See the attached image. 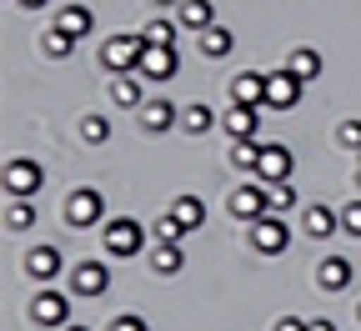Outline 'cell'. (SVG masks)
<instances>
[{
  "label": "cell",
  "mask_w": 361,
  "mask_h": 331,
  "mask_svg": "<svg viewBox=\"0 0 361 331\" xmlns=\"http://www.w3.org/2000/svg\"><path fill=\"white\" fill-rule=\"evenodd\" d=\"M101 246H106V256L130 261V256H141V246H146V226L135 221V216H116V221H106V231H101Z\"/></svg>",
  "instance_id": "obj_1"
},
{
  "label": "cell",
  "mask_w": 361,
  "mask_h": 331,
  "mask_svg": "<svg viewBox=\"0 0 361 331\" xmlns=\"http://www.w3.org/2000/svg\"><path fill=\"white\" fill-rule=\"evenodd\" d=\"M251 246L261 256H281L291 246V226L281 221V211H266L261 221H251Z\"/></svg>",
  "instance_id": "obj_2"
},
{
  "label": "cell",
  "mask_w": 361,
  "mask_h": 331,
  "mask_svg": "<svg viewBox=\"0 0 361 331\" xmlns=\"http://www.w3.org/2000/svg\"><path fill=\"white\" fill-rule=\"evenodd\" d=\"M141 51H146V35H111V40L101 45V61H106L116 76H126V71L141 66Z\"/></svg>",
  "instance_id": "obj_3"
},
{
  "label": "cell",
  "mask_w": 361,
  "mask_h": 331,
  "mask_svg": "<svg viewBox=\"0 0 361 331\" xmlns=\"http://www.w3.org/2000/svg\"><path fill=\"white\" fill-rule=\"evenodd\" d=\"M101 216H106V201H101V191H90V186H80V191H71V196H66V221H71L75 231L96 226Z\"/></svg>",
  "instance_id": "obj_4"
},
{
  "label": "cell",
  "mask_w": 361,
  "mask_h": 331,
  "mask_svg": "<svg viewBox=\"0 0 361 331\" xmlns=\"http://www.w3.org/2000/svg\"><path fill=\"white\" fill-rule=\"evenodd\" d=\"M40 186H45V171H40V161H25V156L6 161V196H35Z\"/></svg>",
  "instance_id": "obj_5"
},
{
  "label": "cell",
  "mask_w": 361,
  "mask_h": 331,
  "mask_svg": "<svg viewBox=\"0 0 361 331\" xmlns=\"http://www.w3.org/2000/svg\"><path fill=\"white\" fill-rule=\"evenodd\" d=\"M226 211H231L236 221H261L271 206H266V186H256V181H246V186H236L231 196H226Z\"/></svg>",
  "instance_id": "obj_6"
},
{
  "label": "cell",
  "mask_w": 361,
  "mask_h": 331,
  "mask_svg": "<svg viewBox=\"0 0 361 331\" xmlns=\"http://www.w3.org/2000/svg\"><path fill=\"white\" fill-rule=\"evenodd\" d=\"M296 101H301V80L281 66V71H271L266 76V106L271 111H296Z\"/></svg>",
  "instance_id": "obj_7"
},
{
  "label": "cell",
  "mask_w": 361,
  "mask_h": 331,
  "mask_svg": "<svg viewBox=\"0 0 361 331\" xmlns=\"http://www.w3.org/2000/svg\"><path fill=\"white\" fill-rule=\"evenodd\" d=\"M106 287H111L106 261H80V266L71 271V291H75V296H106Z\"/></svg>",
  "instance_id": "obj_8"
},
{
  "label": "cell",
  "mask_w": 361,
  "mask_h": 331,
  "mask_svg": "<svg viewBox=\"0 0 361 331\" xmlns=\"http://www.w3.org/2000/svg\"><path fill=\"white\" fill-rule=\"evenodd\" d=\"M135 76H141V80H171L176 76V45H146Z\"/></svg>",
  "instance_id": "obj_9"
},
{
  "label": "cell",
  "mask_w": 361,
  "mask_h": 331,
  "mask_svg": "<svg viewBox=\"0 0 361 331\" xmlns=\"http://www.w3.org/2000/svg\"><path fill=\"white\" fill-rule=\"evenodd\" d=\"M30 321H35V326H66V321H71V296L40 291V296L30 301Z\"/></svg>",
  "instance_id": "obj_10"
},
{
  "label": "cell",
  "mask_w": 361,
  "mask_h": 331,
  "mask_svg": "<svg viewBox=\"0 0 361 331\" xmlns=\"http://www.w3.org/2000/svg\"><path fill=\"white\" fill-rule=\"evenodd\" d=\"M291 171H296V156L286 151V146H261V161H256V176L271 186V181H291Z\"/></svg>",
  "instance_id": "obj_11"
},
{
  "label": "cell",
  "mask_w": 361,
  "mask_h": 331,
  "mask_svg": "<svg viewBox=\"0 0 361 331\" xmlns=\"http://www.w3.org/2000/svg\"><path fill=\"white\" fill-rule=\"evenodd\" d=\"M221 126H226V136H231V140H251L256 126H261V106H241V101H231V111H221Z\"/></svg>",
  "instance_id": "obj_12"
},
{
  "label": "cell",
  "mask_w": 361,
  "mask_h": 331,
  "mask_svg": "<svg viewBox=\"0 0 361 331\" xmlns=\"http://www.w3.org/2000/svg\"><path fill=\"white\" fill-rule=\"evenodd\" d=\"M301 231L311 236V241H326V236H336V231H341V211H331V206H306Z\"/></svg>",
  "instance_id": "obj_13"
},
{
  "label": "cell",
  "mask_w": 361,
  "mask_h": 331,
  "mask_svg": "<svg viewBox=\"0 0 361 331\" xmlns=\"http://www.w3.org/2000/svg\"><path fill=\"white\" fill-rule=\"evenodd\" d=\"M141 126H146L151 136H161V131L180 126V106H171L166 96H156V101H146V106H141Z\"/></svg>",
  "instance_id": "obj_14"
},
{
  "label": "cell",
  "mask_w": 361,
  "mask_h": 331,
  "mask_svg": "<svg viewBox=\"0 0 361 331\" xmlns=\"http://www.w3.org/2000/svg\"><path fill=\"white\" fill-rule=\"evenodd\" d=\"M316 287L322 291H346L351 287V261L346 256H326L322 266H316Z\"/></svg>",
  "instance_id": "obj_15"
},
{
  "label": "cell",
  "mask_w": 361,
  "mask_h": 331,
  "mask_svg": "<svg viewBox=\"0 0 361 331\" xmlns=\"http://www.w3.org/2000/svg\"><path fill=\"white\" fill-rule=\"evenodd\" d=\"M231 101H241V106H261V111H266V76L241 71V76L231 80Z\"/></svg>",
  "instance_id": "obj_16"
},
{
  "label": "cell",
  "mask_w": 361,
  "mask_h": 331,
  "mask_svg": "<svg viewBox=\"0 0 361 331\" xmlns=\"http://www.w3.org/2000/svg\"><path fill=\"white\" fill-rule=\"evenodd\" d=\"M322 66H326V61H322V51H311V45L291 51V61H286V71H291V76H296L301 85H311L316 76H322Z\"/></svg>",
  "instance_id": "obj_17"
},
{
  "label": "cell",
  "mask_w": 361,
  "mask_h": 331,
  "mask_svg": "<svg viewBox=\"0 0 361 331\" xmlns=\"http://www.w3.org/2000/svg\"><path fill=\"white\" fill-rule=\"evenodd\" d=\"M25 271H30L35 281H56V276H61V251H56V246H35V251L25 256Z\"/></svg>",
  "instance_id": "obj_18"
},
{
  "label": "cell",
  "mask_w": 361,
  "mask_h": 331,
  "mask_svg": "<svg viewBox=\"0 0 361 331\" xmlns=\"http://www.w3.org/2000/svg\"><path fill=\"white\" fill-rule=\"evenodd\" d=\"M56 25H61L71 40H85V35H90V25H96V16H90V6H66V11L56 16Z\"/></svg>",
  "instance_id": "obj_19"
},
{
  "label": "cell",
  "mask_w": 361,
  "mask_h": 331,
  "mask_svg": "<svg viewBox=\"0 0 361 331\" xmlns=\"http://www.w3.org/2000/svg\"><path fill=\"white\" fill-rule=\"evenodd\" d=\"M171 211H176V221L186 226V231H201V226H206V201H201V196H191V191H186V196H176V206H171Z\"/></svg>",
  "instance_id": "obj_20"
},
{
  "label": "cell",
  "mask_w": 361,
  "mask_h": 331,
  "mask_svg": "<svg viewBox=\"0 0 361 331\" xmlns=\"http://www.w3.org/2000/svg\"><path fill=\"white\" fill-rule=\"evenodd\" d=\"M231 45H236V30H226V25H206V30H201V51H206L211 61L231 56Z\"/></svg>",
  "instance_id": "obj_21"
},
{
  "label": "cell",
  "mask_w": 361,
  "mask_h": 331,
  "mask_svg": "<svg viewBox=\"0 0 361 331\" xmlns=\"http://www.w3.org/2000/svg\"><path fill=\"white\" fill-rule=\"evenodd\" d=\"M180 25L186 30H206V25H216V11H211V0H180Z\"/></svg>",
  "instance_id": "obj_22"
},
{
  "label": "cell",
  "mask_w": 361,
  "mask_h": 331,
  "mask_svg": "<svg viewBox=\"0 0 361 331\" xmlns=\"http://www.w3.org/2000/svg\"><path fill=\"white\" fill-rule=\"evenodd\" d=\"M211 126H216V111H211L206 101H196V106L180 111V131H186V136H206Z\"/></svg>",
  "instance_id": "obj_23"
},
{
  "label": "cell",
  "mask_w": 361,
  "mask_h": 331,
  "mask_svg": "<svg viewBox=\"0 0 361 331\" xmlns=\"http://www.w3.org/2000/svg\"><path fill=\"white\" fill-rule=\"evenodd\" d=\"M111 101H116V106H146V101H141V80H135V71H126V76L111 80Z\"/></svg>",
  "instance_id": "obj_24"
},
{
  "label": "cell",
  "mask_w": 361,
  "mask_h": 331,
  "mask_svg": "<svg viewBox=\"0 0 361 331\" xmlns=\"http://www.w3.org/2000/svg\"><path fill=\"white\" fill-rule=\"evenodd\" d=\"M151 271H156V276H176V271H180V246H176V241H156Z\"/></svg>",
  "instance_id": "obj_25"
},
{
  "label": "cell",
  "mask_w": 361,
  "mask_h": 331,
  "mask_svg": "<svg viewBox=\"0 0 361 331\" xmlns=\"http://www.w3.org/2000/svg\"><path fill=\"white\" fill-rule=\"evenodd\" d=\"M6 226H11V231L35 226V206H30V196H11V206H6Z\"/></svg>",
  "instance_id": "obj_26"
},
{
  "label": "cell",
  "mask_w": 361,
  "mask_h": 331,
  "mask_svg": "<svg viewBox=\"0 0 361 331\" xmlns=\"http://www.w3.org/2000/svg\"><path fill=\"white\" fill-rule=\"evenodd\" d=\"M261 146H266V140H231V161L241 166V171H256V161H261Z\"/></svg>",
  "instance_id": "obj_27"
},
{
  "label": "cell",
  "mask_w": 361,
  "mask_h": 331,
  "mask_svg": "<svg viewBox=\"0 0 361 331\" xmlns=\"http://www.w3.org/2000/svg\"><path fill=\"white\" fill-rule=\"evenodd\" d=\"M266 206H271V211H291V206H296V186H291V181H271V186H266Z\"/></svg>",
  "instance_id": "obj_28"
},
{
  "label": "cell",
  "mask_w": 361,
  "mask_h": 331,
  "mask_svg": "<svg viewBox=\"0 0 361 331\" xmlns=\"http://www.w3.org/2000/svg\"><path fill=\"white\" fill-rule=\"evenodd\" d=\"M106 136H111V121L106 116H85L80 121V140H85V146H101Z\"/></svg>",
  "instance_id": "obj_29"
},
{
  "label": "cell",
  "mask_w": 361,
  "mask_h": 331,
  "mask_svg": "<svg viewBox=\"0 0 361 331\" xmlns=\"http://www.w3.org/2000/svg\"><path fill=\"white\" fill-rule=\"evenodd\" d=\"M40 45H45V56H56V61H61V56H71V45H75V40H71V35H66L61 25H51Z\"/></svg>",
  "instance_id": "obj_30"
},
{
  "label": "cell",
  "mask_w": 361,
  "mask_h": 331,
  "mask_svg": "<svg viewBox=\"0 0 361 331\" xmlns=\"http://www.w3.org/2000/svg\"><path fill=\"white\" fill-rule=\"evenodd\" d=\"M141 35H146V45H176V25L171 20H151Z\"/></svg>",
  "instance_id": "obj_31"
},
{
  "label": "cell",
  "mask_w": 361,
  "mask_h": 331,
  "mask_svg": "<svg viewBox=\"0 0 361 331\" xmlns=\"http://www.w3.org/2000/svg\"><path fill=\"white\" fill-rule=\"evenodd\" d=\"M180 236H186V226H180V221H176V211L156 221V241H176V246H180Z\"/></svg>",
  "instance_id": "obj_32"
},
{
  "label": "cell",
  "mask_w": 361,
  "mask_h": 331,
  "mask_svg": "<svg viewBox=\"0 0 361 331\" xmlns=\"http://www.w3.org/2000/svg\"><path fill=\"white\" fill-rule=\"evenodd\" d=\"M341 231H346V236H361V196L341 206Z\"/></svg>",
  "instance_id": "obj_33"
},
{
  "label": "cell",
  "mask_w": 361,
  "mask_h": 331,
  "mask_svg": "<svg viewBox=\"0 0 361 331\" xmlns=\"http://www.w3.org/2000/svg\"><path fill=\"white\" fill-rule=\"evenodd\" d=\"M336 140L346 151H361V121H341V131H336Z\"/></svg>",
  "instance_id": "obj_34"
},
{
  "label": "cell",
  "mask_w": 361,
  "mask_h": 331,
  "mask_svg": "<svg viewBox=\"0 0 361 331\" xmlns=\"http://www.w3.org/2000/svg\"><path fill=\"white\" fill-rule=\"evenodd\" d=\"M111 331H146V321L135 316V311H121V316L111 321Z\"/></svg>",
  "instance_id": "obj_35"
},
{
  "label": "cell",
  "mask_w": 361,
  "mask_h": 331,
  "mask_svg": "<svg viewBox=\"0 0 361 331\" xmlns=\"http://www.w3.org/2000/svg\"><path fill=\"white\" fill-rule=\"evenodd\" d=\"M276 331H306V321H301V316H281Z\"/></svg>",
  "instance_id": "obj_36"
},
{
  "label": "cell",
  "mask_w": 361,
  "mask_h": 331,
  "mask_svg": "<svg viewBox=\"0 0 361 331\" xmlns=\"http://www.w3.org/2000/svg\"><path fill=\"white\" fill-rule=\"evenodd\" d=\"M306 331H336V321L331 316H316V321H306Z\"/></svg>",
  "instance_id": "obj_37"
},
{
  "label": "cell",
  "mask_w": 361,
  "mask_h": 331,
  "mask_svg": "<svg viewBox=\"0 0 361 331\" xmlns=\"http://www.w3.org/2000/svg\"><path fill=\"white\" fill-rule=\"evenodd\" d=\"M16 6H25V11H40V6H51V0H16Z\"/></svg>",
  "instance_id": "obj_38"
},
{
  "label": "cell",
  "mask_w": 361,
  "mask_h": 331,
  "mask_svg": "<svg viewBox=\"0 0 361 331\" xmlns=\"http://www.w3.org/2000/svg\"><path fill=\"white\" fill-rule=\"evenodd\" d=\"M61 331H90V326H80V321H75V326H71V321H66V326H61Z\"/></svg>",
  "instance_id": "obj_39"
},
{
  "label": "cell",
  "mask_w": 361,
  "mask_h": 331,
  "mask_svg": "<svg viewBox=\"0 0 361 331\" xmlns=\"http://www.w3.org/2000/svg\"><path fill=\"white\" fill-rule=\"evenodd\" d=\"M161 6H180V0H161Z\"/></svg>",
  "instance_id": "obj_40"
},
{
  "label": "cell",
  "mask_w": 361,
  "mask_h": 331,
  "mask_svg": "<svg viewBox=\"0 0 361 331\" xmlns=\"http://www.w3.org/2000/svg\"><path fill=\"white\" fill-rule=\"evenodd\" d=\"M356 316H361V306H356Z\"/></svg>",
  "instance_id": "obj_41"
}]
</instances>
